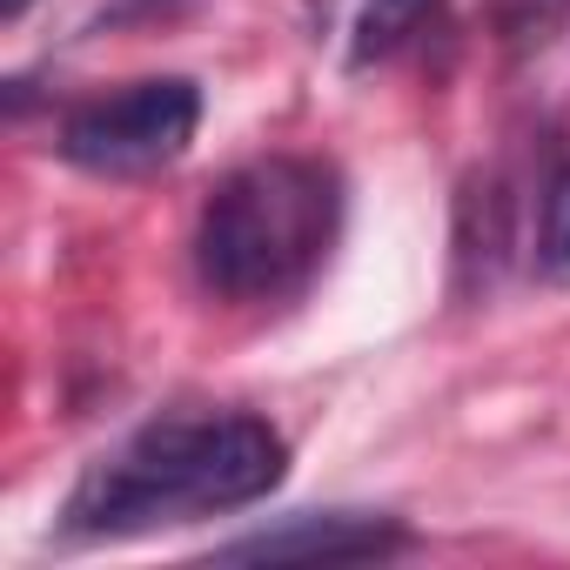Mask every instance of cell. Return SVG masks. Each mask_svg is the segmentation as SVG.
<instances>
[{
	"label": "cell",
	"mask_w": 570,
	"mask_h": 570,
	"mask_svg": "<svg viewBox=\"0 0 570 570\" xmlns=\"http://www.w3.org/2000/svg\"><path fill=\"white\" fill-rule=\"evenodd\" d=\"M289 476V443L262 416H161L141 423L121 450L81 470L68 490V537H141L161 523H195L242 510Z\"/></svg>",
	"instance_id": "obj_1"
},
{
	"label": "cell",
	"mask_w": 570,
	"mask_h": 570,
	"mask_svg": "<svg viewBox=\"0 0 570 570\" xmlns=\"http://www.w3.org/2000/svg\"><path fill=\"white\" fill-rule=\"evenodd\" d=\"M343 181L309 155H262L215 181L195 215V275L222 303H282L336 248Z\"/></svg>",
	"instance_id": "obj_2"
},
{
	"label": "cell",
	"mask_w": 570,
	"mask_h": 570,
	"mask_svg": "<svg viewBox=\"0 0 570 570\" xmlns=\"http://www.w3.org/2000/svg\"><path fill=\"white\" fill-rule=\"evenodd\" d=\"M195 128H202V88L181 75H155V81H128L101 101H81L61 121V161H75L81 175H101V181H141V175H161L168 161H181Z\"/></svg>",
	"instance_id": "obj_3"
},
{
	"label": "cell",
	"mask_w": 570,
	"mask_h": 570,
	"mask_svg": "<svg viewBox=\"0 0 570 570\" xmlns=\"http://www.w3.org/2000/svg\"><path fill=\"white\" fill-rule=\"evenodd\" d=\"M396 550H410V530L376 510H303L268 530L215 543L222 563H376Z\"/></svg>",
	"instance_id": "obj_4"
},
{
	"label": "cell",
	"mask_w": 570,
	"mask_h": 570,
	"mask_svg": "<svg viewBox=\"0 0 570 570\" xmlns=\"http://www.w3.org/2000/svg\"><path fill=\"white\" fill-rule=\"evenodd\" d=\"M430 14H436V0H363L356 28H350V68H370V61L396 55Z\"/></svg>",
	"instance_id": "obj_5"
},
{
	"label": "cell",
	"mask_w": 570,
	"mask_h": 570,
	"mask_svg": "<svg viewBox=\"0 0 570 570\" xmlns=\"http://www.w3.org/2000/svg\"><path fill=\"white\" fill-rule=\"evenodd\" d=\"M543 282H570V161L543 181V208H537V248H530Z\"/></svg>",
	"instance_id": "obj_6"
},
{
	"label": "cell",
	"mask_w": 570,
	"mask_h": 570,
	"mask_svg": "<svg viewBox=\"0 0 570 570\" xmlns=\"http://www.w3.org/2000/svg\"><path fill=\"white\" fill-rule=\"evenodd\" d=\"M28 14V0H8V21H21Z\"/></svg>",
	"instance_id": "obj_7"
}]
</instances>
